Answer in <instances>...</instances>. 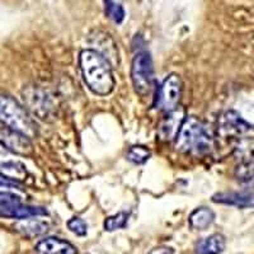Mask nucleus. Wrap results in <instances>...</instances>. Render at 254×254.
<instances>
[{
	"label": "nucleus",
	"mask_w": 254,
	"mask_h": 254,
	"mask_svg": "<svg viewBox=\"0 0 254 254\" xmlns=\"http://www.w3.org/2000/svg\"><path fill=\"white\" fill-rule=\"evenodd\" d=\"M235 150H237V156L243 164L252 163L254 160V139L253 137L240 139Z\"/></svg>",
	"instance_id": "18"
},
{
	"label": "nucleus",
	"mask_w": 254,
	"mask_h": 254,
	"mask_svg": "<svg viewBox=\"0 0 254 254\" xmlns=\"http://www.w3.org/2000/svg\"><path fill=\"white\" fill-rule=\"evenodd\" d=\"M215 214L214 211L208 207H198L190 212L188 221L192 229L196 230H205L214 222Z\"/></svg>",
	"instance_id": "17"
},
{
	"label": "nucleus",
	"mask_w": 254,
	"mask_h": 254,
	"mask_svg": "<svg viewBox=\"0 0 254 254\" xmlns=\"http://www.w3.org/2000/svg\"><path fill=\"white\" fill-rule=\"evenodd\" d=\"M104 10L106 15L112 19L115 23L120 24L125 19V9L121 4L116 3L115 0H104Z\"/></svg>",
	"instance_id": "20"
},
{
	"label": "nucleus",
	"mask_w": 254,
	"mask_h": 254,
	"mask_svg": "<svg viewBox=\"0 0 254 254\" xmlns=\"http://www.w3.org/2000/svg\"><path fill=\"white\" fill-rule=\"evenodd\" d=\"M0 121L9 128L24 133L29 139L37 135L36 122L10 95L0 94Z\"/></svg>",
	"instance_id": "3"
},
{
	"label": "nucleus",
	"mask_w": 254,
	"mask_h": 254,
	"mask_svg": "<svg viewBox=\"0 0 254 254\" xmlns=\"http://www.w3.org/2000/svg\"><path fill=\"white\" fill-rule=\"evenodd\" d=\"M225 249V238L221 234H212L199 240L196 246L197 254H220Z\"/></svg>",
	"instance_id": "16"
},
{
	"label": "nucleus",
	"mask_w": 254,
	"mask_h": 254,
	"mask_svg": "<svg viewBox=\"0 0 254 254\" xmlns=\"http://www.w3.org/2000/svg\"><path fill=\"white\" fill-rule=\"evenodd\" d=\"M167 113L168 115L165 116V119L160 122L158 127V135L163 141H171L174 137H177L179 128L186 119L182 108H176Z\"/></svg>",
	"instance_id": "9"
},
{
	"label": "nucleus",
	"mask_w": 254,
	"mask_h": 254,
	"mask_svg": "<svg viewBox=\"0 0 254 254\" xmlns=\"http://www.w3.org/2000/svg\"><path fill=\"white\" fill-rule=\"evenodd\" d=\"M251 164H252V165H253V174H254V160H253V162H252V163H251Z\"/></svg>",
	"instance_id": "26"
},
{
	"label": "nucleus",
	"mask_w": 254,
	"mask_h": 254,
	"mask_svg": "<svg viewBox=\"0 0 254 254\" xmlns=\"http://www.w3.org/2000/svg\"><path fill=\"white\" fill-rule=\"evenodd\" d=\"M79 65L85 84L97 95H107L115 88L111 64L107 59L93 49H85L79 54Z\"/></svg>",
	"instance_id": "1"
},
{
	"label": "nucleus",
	"mask_w": 254,
	"mask_h": 254,
	"mask_svg": "<svg viewBox=\"0 0 254 254\" xmlns=\"http://www.w3.org/2000/svg\"><path fill=\"white\" fill-rule=\"evenodd\" d=\"M47 215V211L44 207H37V206L22 205V202L17 205L9 206V207L0 210V216L5 219H29V217H38Z\"/></svg>",
	"instance_id": "14"
},
{
	"label": "nucleus",
	"mask_w": 254,
	"mask_h": 254,
	"mask_svg": "<svg viewBox=\"0 0 254 254\" xmlns=\"http://www.w3.org/2000/svg\"><path fill=\"white\" fill-rule=\"evenodd\" d=\"M131 80L136 93L146 95L153 88L154 69L149 52L140 51L135 55L131 65Z\"/></svg>",
	"instance_id": "4"
},
{
	"label": "nucleus",
	"mask_w": 254,
	"mask_h": 254,
	"mask_svg": "<svg viewBox=\"0 0 254 254\" xmlns=\"http://www.w3.org/2000/svg\"><path fill=\"white\" fill-rule=\"evenodd\" d=\"M89 42L93 46H97L93 50H95L102 56L107 59L111 65L112 64L115 65L116 61L119 60V50H117L115 41L111 38V36L108 33H106L103 31H94L90 35Z\"/></svg>",
	"instance_id": "10"
},
{
	"label": "nucleus",
	"mask_w": 254,
	"mask_h": 254,
	"mask_svg": "<svg viewBox=\"0 0 254 254\" xmlns=\"http://www.w3.org/2000/svg\"><path fill=\"white\" fill-rule=\"evenodd\" d=\"M150 150L146 146H144V145H135V146H131L128 149V151L126 154V158L127 160H130L133 164L140 165L146 163L149 160V158H150Z\"/></svg>",
	"instance_id": "19"
},
{
	"label": "nucleus",
	"mask_w": 254,
	"mask_h": 254,
	"mask_svg": "<svg viewBox=\"0 0 254 254\" xmlns=\"http://www.w3.org/2000/svg\"><path fill=\"white\" fill-rule=\"evenodd\" d=\"M0 190H22V186L19 185V182L0 176Z\"/></svg>",
	"instance_id": "24"
},
{
	"label": "nucleus",
	"mask_w": 254,
	"mask_h": 254,
	"mask_svg": "<svg viewBox=\"0 0 254 254\" xmlns=\"http://www.w3.org/2000/svg\"><path fill=\"white\" fill-rule=\"evenodd\" d=\"M127 212H119V214L113 215V216L107 217L104 220V229L107 231H115L117 229H122L126 226L127 222Z\"/></svg>",
	"instance_id": "21"
},
{
	"label": "nucleus",
	"mask_w": 254,
	"mask_h": 254,
	"mask_svg": "<svg viewBox=\"0 0 254 254\" xmlns=\"http://www.w3.org/2000/svg\"><path fill=\"white\" fill-rule=\"evenodd\" d=\"M149 254H176L173 249L171 248H165V247H162V248H155L150 252Z\"/></svg>",
	"instance_id": "25"
},
{
	"label": "nucleus",
	"mask_w": 254,
	"mask_h": 254,
	"mask_svg": "<svg viewBox=\"0 0 254 254\" xmlns=\"http://www.w3.org/2000/svg\"><path fill=\"white\" fill-rule=\"evenodd\" d=\"M215 203L234 206L238 208L254 207L253 190H240V192H220L212 196Z\"/></svg>",
	"instance_id": "11"
},
{
	"label": "nucleus",
	"mask_w": 254,
	"mask_h": 254,
	"mask_svg": "<svg viewBox=\"0 0 254 254\" xmlns=\"http://www.w3.org/2000/svg\"><path fill=\"white\" fill-rule=\"evenodd\" d=\"M0 145L17 155L28 156L33 153V144L28 136L9 127L0 128Z\"/></svg>",
	"instance_id": "8"
},
{
	"label": "nucleus",
	"mask_w": 254,
	"mask_h": 254,
	"mask_svg": "<svg viewBox=\"0 0 254 254\" xmlns=\"http://www.w3.org/2000/svg\"><path fill=\"white\" fill-rule=\"evenodd\" d=\"M182 94V81L177 74H171L164 79L158 92V107L171 112L178 107Z\"/></svg>",
	"instance_id": "7"
},
{
	"label": "nucleus",
	"mask_w": 254,
	"mask_h": 254,
	"mask_svg": "<svg viewBox=\"0 0 254 254\" xmlns=\"http://www.w3.org/2000/svg\"><path fill=\"white\" fill-rule=\"evenodd\" d=\"M0 176L12 179L15 182H22L28 176L26 165L17 159L0 156Z\"/></svg>",
	"instance_id": "13"
},
{
	"label": "nucleus",
	"mask_w": 254,
	"mask_h": 254,
	"mask_svg": "<svg viewBox=\"0 0 254 254\" xmlns=\"http://www.w3.org/2000/svg\"><path fill=\"white\" fill-rule=\"evenodd\" d=\"M254 130V127L242 119L235 111H228L220 116L217 121V133L224 139H237Z\"/></svg>",
	"instance_id": "6"
},
{
	"label": "nucleus",
	"mask_w": 254,
	"mask_h": 254,
	"mask_svg": "<svg viewBox=\"0 0 254 254\" xmlns=\"http://www.w3.org/2000/svg\"><path fill=\"white\" fill-rule=\"evenodd\" d=\"M35 251L36 254H78L76 248L71 243L55 237L40 240Z\"/></svg>",
	"instance_id": "12"
},
{
	"label": "nucleus",
	"mask_w": 254,
	"mask_h": 254,
	"mask_svg": "<svg viewBox=\"0 0 254 254\" xmlns=\"http://www.w3.org/2000/svg\"><path fill=\"white\" fill-rule=\"evenodd\" d=\"M23 99L28 110L33 115L37 116L38 119L46 121L55 115V102L49 93H46L41 88L29 87L24 89Z\"/></svg>",
	"instance_id": "5"
},
{
	"label": "nucleus",
	"mask_w": 254,
	"mask_h": 254,
	"mask_svg": "<svg viewBox=\"0 0 254 254\" xmlns=\"http://www.w3.org/2000/svg\"><path fill=\"white\" fill-rule=\"evenodd\" d=\"M22 202V199L18 194L12 193V192H5V190H0V210L9 207V206L17 205Z\"/></svg>",
	"instance_id": "23"
},
{
	"label": "nucleus",
	"mask_w": 254,
	"mask_h": 254,
	"mask_svg": "<svg viewBox=\"0 0 254 254\" xmlns=\"http://www.w3.org/2000/svg\"><path fill=\"white\" fill-rule=\"evenodd\" d=\"M67 228L70 231H72L74 234L78 237H85L88 233V226L83 219L80 217H71L67 221Z\"/></svg>",
	"instance_id": "22"
},
{
	"label": "nucleus",
	"mask_w": 254,
	"mask_h": 254,
	"mask_svg": "<svg viewBox=\"0 0 254 254\" xmlns=\"http://www.w3.org/2000/svg\"><path fill=\"white\" fill-rule=\"evenodd\" d=\"M14 228L20 234L26 237H37V235L45 234L49 230V224L45 220L29 217V219H24L23 221L18 222Z\"/></svg>",
	"instance_id": "15"
},
{
	"label": "nucleus",
	"mask_w": 254,
	"mask_h": 254,
	"mask_svg": "<svg viewBox=\"0 0 254 254\" xmlns=\"http://www.w3.org/2000/svg\"><path fill=\"white\" fill-rule=\"evenodd\" d=\"M176 149L190 155H206L214 147V139L208 127L194 116H188L177 135Z\"/></svg>",
	"instance_id": "2"
}]
</instances>
